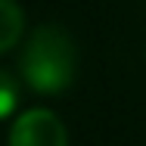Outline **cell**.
I'll return each instance as SVG.
<instances>
[{"label":"cell","instance_id":"7a4b0ae2","mask_svg":"<svg viewBox=\"0 0 146 146\" xmlns=\"http://www.w3.org/2000/svg\"><path fill=\"white\" fill-rule=\"evenodd\" d=\"M9 146H68V134L50 109H28L13 121Z\"/></svg>","mask_w":146,"mask_h":146},{"label":"cell","instance_id":"6da1fadb","mask_svg":"<svg viewBox=\"0 0 146 146\" xmlns=\"http://www.w3.org/2000/svg\"><path fill=\"white\" fill-rule=\"evenodd\" d=\"M19 72L34 93H65L78 75V47L68 31L59 25H37L22 44Z\"/></svg>","mask_w":146,"mask_h":146},{"label":"cell","instance_id":"3957f363","mask_svg":"<svg viewBox=\"0 0 146 146\" xmlns=\"http://www.w3.org/2000/svg\"><path fill=\"white\" fill-rule=\"evenodd\" d=\"M25 31V13L16 0H0V53L19 44Z\"/></svg>","mask_w":146,"mask_h":146},{"label":"cell","instance_id":"277c9868","mask_svg":"<svg viewBox=\"0 0 146 146\" xmlns=\"http://www.w3.org/2000/svg\"><path fill=\"white\" fill-rule=\"evenodd\" d=\"M16 106H19V84H16V78L9 72L0 68V121L13 115Z\"/></svg>","mask_w":146,"mask_h":146}]
</instances>
